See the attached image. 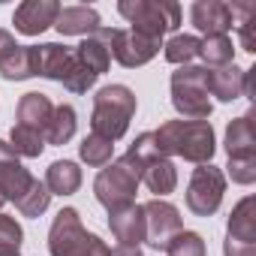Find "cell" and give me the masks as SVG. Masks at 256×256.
<instances>
[{
  "mask_svg": "<svg viewBox=\"0 0 256 256\" xmlns=\"http://www.w3.org/2000/svg\"><path fill=\"white\" fill-rule=\"evenodd\" d=\"M154 139L163 157H181L196 166L211 163L217 151L211 120H166L154 133Z\"/></svg>",
  "mask_w": 256,
  "mask_h": 256,
  "instance_id": "cell-1",
  "label": "cell"
},
{
  "mask_svg": "<svg viewBox=\"0 0 256 256\" xmlns=\"http://www.w3.org/2000/svg\"><path fill=\"white\" fill-rule=\"evenodd\" d=\"M133 114H136V94L126 84H108V88L96 90V96H94L90 130H94V136L114 145L130 130Z\"/></svg>",
  "mask_w": 256,
  "mask_h": 256,
  "instance_id": "cell-2",
  "label": "cell"
},
{
  "mask_svg": "<svg viewBox=\"0 0 256 256\" xmlns=\"http://www.w3.org/2000/svg\"><path fill=\"white\" fill-rule=\"evenodd\" d=\"M36 76L60 82L70 94H88L100 76H94L76 54V48L70 46H58V42H46L36 46Z\"/></svg>",
  "mask_w": 256,
  "mask_h": 256,
  "instance_id": "cell-3",
  "label": "cell"
},
{
  "mask_svg": "<svg viewBox=\"0 0 256 256\" xmlns=\"http://www.w3.org/2000/svg\"><path fill=\"white\" fill-rule=\"evenodd\" d=\"M48 253L52 256H108V247L102 238H96L82 226V217L76 208H64L52 223Z\"/></svg>",
  "mask_w": 256,
  "mask_h": 256,
  "instance_id": "cell-4",
  "label": "cell"
},
{
  "mask_svg": "<svg viewBox=\"0 0 256 256\" xmlns=\"http://www.w3.org/2000/svg\"><path fill=\"white\" fill-rule=\"evenodd\" d=\"M118 12L130 22L136 34L160 42L169 30L181 24V6L172 0H120Z\"/></svg>",
  "mask_w": 256,
  "mask_h": 256,
  "instance_id": "cell-5",
  "label": "cell"
},
{
  "mask_svg": "<svg viewBox=\"0 0 256 256\" xmlns=\"http://www.w3.org/2000/svg\"><path fill=\"white\" fill-rule=\"evenodd\" d=\"M172 106L181 120H208L211 90H208V66H178L172 72Z\"/></svg>",
  "mask_w": 256,
  "mask_h": 256,
  "instance_id": "cell-6",
  "label": "cell"
},
{
  "mask_svg": "<svg viewBox=\"0 0 256 256\" xmlns=\"http://www.w3.org/2000/svg\"><path fill=\"white\" fill-rule=\"evenodd\" d=\"M226 157H229V175L235 184H253L256 181V136H253V118L241 114L226 126Z\"/></svg>",
  "mask_w": 256,
  "mask_h": 256,
  "instance_id": "cell-7",
  "label": "cell"
},
{
  "mask_svg": "<svg viewBox=\"0 0 256 256\" xmlns=\"http://www.w3.org/2000/svg\"><path fill=\"white\" fill-rule=\"evenodd\" d=\"M139 184H142L139 181V172L120 157V160L102 166V172L94 181V193H96V202L112 214V211H120L126 205H133Z\"/></svg>",
  "mask_w": 256,
  "mask_h": 256,
  "instance_id": "cell-8",
  "label": "cell"
},
{
  "mask_svg": "<svg viewBox=\"0 0 256 256\" xmlns=\"http://www.w3.org/2000/svg\"><path fill=\"white\" fill-rule=\"evenodd\" d=\"M96 36L106 42L108 54H112L120 66H126V70H136V66L151 64V60L157 58V52H160V42H154V40H148V36H142V34H136V30L100 28Z\"/></svg>",
  "mask_w": 256,
  "mask_h": 256,
  "instance_id": "cell-9",
  "label": "cell"
},
{
  "mask_svg": "<svg viewBox=\"0 0 256 256\" xmlns=\"http://www.w3.org/2000/svg\"><path fill=\"white\" fill-rule=\"evenodd\" d=\"M223 193H226L223 172L217 166L205 163V166L193 169V175H190V184H187V208L196 217H211V214H217V208L223 202Z\"/></svg>",
  "mask_w": 256,
  "mask_h": 256,
  "instance_id": "cell-10",
  "label": "cell"
},
{
  "mask_svg": "<svg viewBox=\"0 0 256 256\" xmlns=\"http://www.w3.org/2000/svg\"><path fill=\"white\" fill-rule=\"evenodd\" d=\"M226 256H256V202L253 196H244L226 226Z\"/></svg>",
  "mask_w": 256,
  "mask_h": 256,
  "instance_id": "cell-11",
  "label": "cell"
},
{
  "mask_svg": "<svg viewBox=\"0 0 256 256\" xmlns=\"http://www.w3.org/2000/svg\"><path fill=\"white\" fill-rule=\"evenodd\" d=\"M142 211H145V226H148L145 241L154 250H163L169 244V238L181 232V211L166 199H151L142 205Z\"/></svg>",
  "mask_w": 256,
  "mask_h": 256,
  "instance_id": "cell-12",
  "label": "cell"
},
{
  "mask_svg": "<svg viewBox=\"0 0 256 256\" xmlns=\"http://www.w3.org/2000/svg\"><path fill=\"white\" fill-rule=\"evenodd\" d=\"M190 18L196 24V30H202L205 36H229V30L235 28L232 18V6L223 0H196Z\"/></svg>",
  "mask_w": 256,
  "mask_h": 256,
  "instance_id": "cell-13",
  "label": "cell"
},
{
  "mask_svg": "<svg viewBox=\"0 0 256 256\" xmlns=\"http://www.w3.org/2000/svg\"><path fill=\"white\" fill-rule=\"evenodd\" d=\"M58 12H60V4H54V0H28L16 10L12 24L24 36H40L58 22Z\"/></svg>",
  "mask_w": 256,
  "mask_h": 256,
  "instance_id": "cell-14",
  "label": "cell"
},
{
  "mask_svg": "<svg viewBox=\"0 0 256 256\" xmlns=\"http://www.w3.org/2000/svg\"><path fill=\"white\" fill-rule=\"evenodd\" d=\"M108 226H112V235L124 244V247H139L145 238H148V226H145V211L142 205H126L120 211H112L108 214Z\"/></svg>",
  "mask_w": 256,
  "mask_h": 256,
  "instance_id": "cell-15",
  "label": "cell"
},
{
  "mask_svg": "<svg viewBox=\"0 0 256 256\" xmlns=\"http://www.w3.org/2000/svg\"><path fill=\"white\" fill-rule=\"evenodd\" d=\"M52 112H54L52 100H48L46 94L30 90V94H24V96L18 100V106H16V126H24V130H34V133L46 136L48 120H52Z\"/></svg>",
  "mask_w": 256,
  "mask_h": 256,
  "instance_id": "cell-16",
  "label": "cell"
},
{
  "mask_svg": "<svg viewBox=\"0 0 256 256\" xmlns=\"http://www.w3.org/2000/svg\"><path fill=\"white\" fill-rule=\"evenodd\" d=\"M54 28L60 36H90L102 24H100V12L90 6H60Z\"/></svg>",
  "mask_w": 256,
  "mask_h": 256,
  "instance_id": "cell-17",
  "label": "cell"
},
{
  "mask_svg": "<svg viewBox=\"0 0 256 256\" xmlns=\"http://www.w3.org/2000/svg\"><path fill=\"white\" fill-rule=\"evenodd\" d=\"M244 72L247 70H241L235 64L208 70V90H211V96H217L220 102L241 100L244 96Z\"/></svg>",
  "mask_w": 256,
  "mask_h": 256,
  "instance_id": "cell-18",
  "label": "cell"
},
{
  "mask_svg": "<svg viewBox=\"0 0 256 256\" xmlns=\"http://www.w3.org/2000/svg\"><path fill=\"white\" fill-rule=\"evenodd\" d=\"M139 178H142V184H145L157 199L175 193V187H178V169H175V163H172L169 157H157V160H151V163L142 169Z\"/></svg>",
  "mask_w": 256,
  "mask_h": 256,
  "instance_id": "cell-19",
  "label": "cell"
},
{
  "mask_svg": "<svg viewBox=\"0 0 256 256\" xmlns=\"http://www.w3.org/2000/svg\"><path fill=\"white\" fill-rule=\"evenodd\" d=\"M46 187L52 196H72L82 187V169L72 160H58L46 172Z\"/></svg>",
  "mask_w": 256,
  "mask_h": 256,
  "instance_id": "cell-20",
  "label": "cell"
},
{
  "mask_svg": "<svg viewBox=\"0 0 256 256\" xmlns=\"http://www.w3.org/2000/svg\"><path fill=\"white\" fill-rule=\"evenodd\" d=\"M0 76L6 82H24L36 76V46H18L4 64H0Z\"/></svg>",
  "mask_w": 256,
  "mask_h": 256,
  "instance_id": "cell-21",
  "label": "cell"
},
{
  "mask_svg": "<svg viewBox=\"0 0 256 256\" xmlns=\"http://www.w3.org/2000/svg\"><path fill=\"white\" fill-rule=\"evenodd\" d=\"M76 108L60 102L54 106L52 112V120H48V130H46V145H66L72 136H76Z\"/></svg>",
  "mask_w": 256,
  "mask_h": 256,
  "instance_id": "cell-22",
  "label": "cell"
},
{
  "mask_svg": "<svg viewBox=\"0 0 256 256\" xmlns=\"http://www.w3.org/2000/svg\"><path fill=\"white\" fill-rule=\"evenodd\" d=\"M76 54H78V60H82L94 76H102V72L108 70V64H112V54H108L106 42H102L96 34H90L82 46H76Z\"/></svg>",
  "mask_w": 256,
  "mask_h": 256,
  "instance_id": "cell-23",
  "label": "cell"
},
{
  "mask_svg": "<svg viewBox=\"0 0 256 256\" xmlns=\"http://www.w3.org/2000/svg\"><path fill=\"white\" fill-rule=\"evenodd\" d=\"M199 52H202V40L199 36H193V34H178V36H172L169 42H166V60L169 64H175V66H190V60L193 58H199Z\"/></svg>",
  "mask_w": 256,
  "mask_h": 256,
  "instance_id": "cell-24",
  "label": "cell"
},
{
  "mask_svg": "<svg viewBox=\"0 0 256 256\" xmlns=\"http://www.w3.org/2000/svg\"><path fill=\"white\" fill-rule=\"evenodd\" d=\"M229 6H232V18L238 24L241 48L256 52V4H229Z\"/></svg>",
  "mask_w": 256,
  "mask_h": 256,
  "instance_id": "cell-25",
  "label": "cell"
},
{
  "mask_svg": "<svg viewBox=\"0 0 256 256\" xmlns=\"http://www.w3.org/2000/svg\"><path fill=\"white\" fill-rule=\"evenodd\" d=\"M199 58H205L208 70L235 64V60H232V58H235L232 36H205V40H202V52H199Z\"/></svg>",
  "mask_w": 256,
  "mask_h": 256,
  "instance_id": "cell-26",
  "label": "cell"
},
{
  "mask_svg": "<svg viewBox=\"0 0 256 256\" xmlns=\"http://www.w3.org/2000/svg\"><path fill=\"white\" fill-rule=\"evenodd\" d=\"M48 205H52V193H48L46 181H40V178H36L34 187L22 196V202H16V208H18L22 217H40V214L48 211Z\"/></svg>",
  "mask_w": 256,
  "mask_h": 256,
  "instance_id": "cell-27",
  "label": "cell"
},
{
  "mask_svg": "<svg viewBox=\"0 0 256 256\" xmlns=\"http://www.w3.org/2000/svg\"><path fill=\"white\" fill-rule=\"evenodd\" d=\"M78 154H82V160H84L88 166H94V169H102V166H108V163H112L114 145L90 133V136H84V142L78 145Z\"/></svg>",
  "mask_w": 256,
  "mask_h": 256,
  "instance_id": "cell-28",
  "label": "cell"
},
{
  "mask_svg": "<svg viewBox=\"0 0 256 256\" xmlns=\"http://www.w3.org/2000/svg\"><path fill=\"white\" fill-rule=\"evenodd\" d=\"M10 145L18 157H40L46 151V136H40L34 130H24V126H12Z\"/></svg>",
  "mask_w": 256,
  "mask_h": 256,
  "instance_id": "cell-29",
  "label": "cell"
},
{
  "mask_svg": "<svg viewBox=\"0 0 256 256\" xmlns=\"http://www.w3.org/2000/svg\"><path fill=\"white\" fill-rule=\"evenodd\" d=\"M169 256H205V241L199 232H187L181 229L178 235L169 238V244L163 247Z\"/></svg>",
  "mask_w": 256,
  "mask_h": 256,
  "instance_id": "cell-30",
  "label": "cell"
},
{
  "mask_svg": "<svg viewBox=\"0 0 256 256\" xmlns=\"http://www.w3.org/2000/svg\"><path fill=\"white\" fill-rule=\"evenodd\" d=\"M22 241H24V229L18 226V220L10 214H0V247H18L22 250Z\"/></svg>",
  "mask_w": 256,
  "mask_h": 256,
  "instance_id": "cell-31",
  "label": "cell"
},
{
  "mask_svg": "<svg viewBox=\"0 0 256 256\" xmlns=\"http://www.w3.org/2000/svg\"><path fill=\"white\" fill-rule=\"evenodd\" d=\"M18 48V42H16V36L10 34V30H4V28H0V64H4L12 52Z\"/></svg>",
  "mask_w": 256,
  "mask_h": 256,
  "instance_id": "cell-32",
  "label": "cell"
},
{
  "mask_svg": "<svg viewBox=\"0 0 256 256\" xmlns=\"http://www.w3.org/2000/svg\"><path fill=\"white\" fill-rule=\"evenodd\" d=\"M108 256H145L139 247H124V244H118L114 250H108Z\"/></svg>",
  "mask_w": 256,
  "mask_h": 256,
  "instance_id": "cell-33",
  "label": "cell"
},
{
  "mask_svg": "<svg viewBox=\"0 0 256 256\" xmlns=\"http://www.w3.org/2000/svg\"><path fill=\"white\" fill-rule=\"evenodd\" d=\"M0 256H22L18 247H0Z\"/></svg>",
  "mask_w": 256,
  "mask_h": 256,
  "instance_id": "cell-34",
  "label": "cell"
},
{
  "mask_svg": "<svg viewBox=\"0 0 256 256\" xmlns=\"http://www.w3.org/2000/svg\"><path fill=\"white\" fill-rule=\"evenodd\" d=\"M4 205H6V199H4V196H0V208H4Z\"/></svg>",
  "mask_w": 256,
  "mask_h": 256,
  "instance_id": "cell-35",
  "label": "cell"
}]
</instances>
